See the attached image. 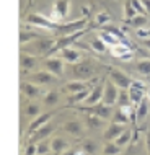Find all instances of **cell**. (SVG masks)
<instances>
[{
    "label": "cell",
    "instance_id": "obj_17",
    "mask_svg": "<svg viewBox=\"0 0 150 155\" xmlns=\"http://www.w3.org/2000/svg\"><path fill=\"white\" fill-rule=\"evenodd\" d=\"M20 90H21V93L24 96H28L30 100H34V98H39V95H41V88H39V85H36V83H33V82H24L20 85Z\"/></svg>",
    "mask_w": 150,
    "mask_h": 155
},
{
    "label": "cell",
    "instance_id": "obj_35",
    "mask_svg": "<svg viewBox=\"0 0 150 155\" xmlns=\"http://www.w3.org/2000/svg\"><path fill=\"white\" fill-rule=\"evenodd\" d=\"M36 149H38V155H46V153H51L52 150H51V142H47V140H41V142H38V145H36Z\"/></svg>",
    "mask_w": 150,
    "mask_h": 155
},
{
    "label": "cell",
    "instance_id": "obj_40",
    "mask_svg": "<svg viewBox=\"0 0 150 155\" xmlns=\"http://www.w3.org/2000/svg\"><path fill=\"white\" fill-rule=\"evenodd\" d=\"M131 2H132V7L135 8V12H137L139 15H147V10H145L142 0H131Z\"/></svg>",
    "mask_w": 150,
    "mask_h": 155
},
{
    "label": "cell",
    "instance_id": "obj_47",
    "mask_svg": "<svg viewBox=\"0 0 150 155\" xmlns=\"http://www.w3.org/2000/svg\"><path fill=\"white\" fill-rule=\"evenodd\" d=\"M142 44H144L147 49H150V38H147V39H142Z\"/></svg>",
    "mask_w": 150,
    "mask_h": 155
},
{
    "label": "cell",
    "instance_id": "obj_6",
    "mask_svg": "<svg viewBox=\"0 0 150 155\" xmlns=\"http://www.w3.org/2000/svg\"><path fill=\"white\" fill-rule=\"evenodd\" d=\"M85 25H86V18H80V20H73V21H69V23H62L59 25L57 28V33L60 36H65V35H73L77 31H82L85 30Z\"/></svg>",
    "mask_w": 150,
    "mask_h": 155
},
{
    "label": "cell",
    "instance_id": "obj_8",
    "mask_svg": "<svg viewBox=\"0 0 150 155\" xmlns=\"http://www.w3.org/2000/svg\"><path fill=\"white\" fill-rule=\"evenodd\" d=\"M85 35V30H82V31H77V33H73V35H65V36H60L59 39H56V46H54V51L52 52H56V51H62L64 48H70L75 41H78L80 38Z\"/></svg>",
    "mask_w": 150,
    "mask_h": 155
},
{
    "label": "cell",
    "instance_id": "obj_3",
    "mask_svg": "<svg viewBox=\"0 0 150 155\" xmlns=\"http://www.w3.org/2000/svg\"><path fill=\"white\" fill-rule=\"evenodd\" d=\"M95 65L91 64L90 61H82V62H75L73 67H72V72L77 78H80V80H83V78H90L95 75Z\"/></svg>",
    "mask_w": 150,
    "mask_h": 155
},
{
    "label": "cell",
    "instance_id": "obj_16",
    "mask_svg": "<svg viewBox=\"0 0 150 155\" xmlns=\"http://www.w3.org/2000/svg\"><path fill=\"white\" fill-rule=\"evenodd\" d=\"M103 90H105V85H103V83H96V85L91 88L88 98H86L83 103L90 104V106H93V104H96V103H101V100H103Z\"/></svg>",
    "mask_w": 150,
    "mask_h": 155
},
{
    "label": "cell",
    "instance_id": "obj_2",
    "mask_svg": "<svg viewBox=\"0 0 150 155\" xmlns=\"http://www.w3.org/2000/svg\"><path fill=\"white\" fill-rule=\"evenodd\" d=\"M28 25H33V26H38V28H43V30H47V31H56L59 28V23L57 21H52L51 18H47L46 15H41V13H33L26 18Z\"/></svg>",
    "mask_w": 150,
    "mask_h": 155
},
{
    "label": "cell",
    "instance_id": "obj_15",
    "mask_svg": "<svg viewBox=\"0 0 150 155\" xmlns=\"http://www.w3.org/2000/svg\"><path fill=\"white\" fill-rule=\"evenodd\" d=\"M38 64H39L38 56H33L30 52L20 54V67L23 70H34V69H38Z\"/></svg>",
    "mask_w": 150,
    "mask_h": 155
},
{
    "label": "cell",
    "instance_id": "obj_45",
    "mask_svg": "<svg viewBox=\"0 0 150 155\" xmlns=\"http://www.w3.org/2000/svg\"><path fill=\"white\" fill-rule=\"evenodd\" d=\"M60 155H77V150H73V149H67L65 152H62Z\"/></svg>",
    "mask_w": 150,
    "mask_h": 155
},
{
    "label": "cell",
    "instance_id": "obj_25",
    "mask_svg": "<svg viewBox=\"0 0 150 155\" xmlns=\"http://www.w3.org/2000/svg\"><path fill=\"white\" fill-rule=\"evenodd\" d=\"M60 100V93L57 90H51L44 95V104L46 106H56Z\"/></svg>",
    "mask_w": 150,
    "mask_h": 155
},
{
    "label": "cell",
    "instance_id": "obj_49",
    "mask_svg": "<svg viewBox=\"0 0 150 155\" xmlns=\"http://www.w3.org/2000/svg\"><path fill=\"white\" fill-rule=\"evenodd\" d=\"M46 155H51V153H46Z\"/></svg>",
    "mask_w": 150,
    "mask_h": 155
},
{
    "label": "cell",
    "instance_id": "obj_34",
    "mask_svg": "<svg viewBox=\"0 0 150 155\" xmlns=\"http://www.w3.org/2000/svg\"><path fill=\"white\" fill-rule=\"evenodd\" d=\"M137 15H139V13H137L135 8L132 7V2H131V0H127L126 5H124V18H126V20H132Z\"/></svg>",
    "mask_w": 150,
    "mask_h": 155
},
{
    "label": "cell",
    "instance_id": "obj_37",
    "mask_svg": "<svg viewBox=\"0 0 150 155\" xmlns=\"http://www.w3.org/2000/svg\"><path fill=\"white\" fill-rule=\"evenodd\" d=\"M91 49H93L95 52H105L106 51V44L103 43L101 38H96V39L91 41Z\"/></svg>",
    "mask_w": 150,
    "mask_h": 155
},
{
    "label": "cell",
    "instance_id": "obj_39",
    "mask_svg": "<svg viewBox=\"0 0 150 155\" xmlns=\"http://www.w3.org/2000/svg\"><path fill=\"white\" fill-rule=\"evenodd\" d=\"M90 91H91V88H86V90H83V91H78V93H75V95H70V96H72V101H73V103L85 101V100L88 98Z\"/></svg>",
    "mask_w": 150,
    "mask_h": 155
},
{
    "label": "cell",
    "instance_id": "obj_29",
    "mask_svg": "<svg viewBox=\"0 0 150 155\" xmlns=\"http://www.w3.org/2000/svg\"><path fill=\"white\" fill-rule=\"evenodd\" d=\"M36 38H39L38 36V33H33V31H20V44H30L33 39H36Z\"/></svg>",
    "mask_w": 150,
    "mask_h": 155
},
{
    "label": "cell",
    "instance_id": "obj_30",
    "mask_svg": "<svg viewBox=\"0 0 150 155\" xmlns=\"http://www.w3.org/2000/svg\"><path fill=\"white\" fill-rule=\"evenodd\" d=\"M26 114L30 116V118H36V116H39L41 114V106L38 103H34V101H30L26 104Z\"/></svg>",
    "mask_w": 150,
    "mask_h": 155
},
{
    "label": "cell",
    "instance_id": "obj_20",
    "mask_svg": "<svg viewBox=\"0 0 150 155\" xmlns=\"http://www.w3.org/2000/svg\"><path fill=\"white\" fill-rule=\"evenodd\" d=\"M60 57H62V59H64L65 62L75 64V62L80 61V52L70 46V48H64V49H62V51H60Z\"/></svg>",
    "mask_w": 150,
    "mask_h": 155
},
{
    "label": "cell",
    "instance_id": "obj_36",
    "mask_svg": "<svg viewBox=\"0 0 150 155\" xmlns=\"http://www.w3.org/2000/svg\"><path fill=\"white\" fill-rule=\"evenodd\" d=\"M129 23H131L134 28L139 30V28H144V25L147 23V16H145V15H137L132 20H129Z\"/></svg>",
    "mask_w": 150,
    "mask_h": 155
},
{
    "label": "cell",
    "instance_id": "obj_28",
    "mask_svg": "<svg viewBox=\"0 0 150 155\" xmlns=\"http://www.w3.org/2000/svg\"><path fill=\"white\" fill-rule=\"evenodd\" d=\"M119 152H121V147L114 140H108L105 147H103V155H119Z\"/></svg>",
    "mask_w": 150,
    "mask_h": 155
},
{
    "label": "cell",
    "instance_id": "obj_27",
    "mask_svg": "<svg viewBox=\"0 0 150 155\" xmlns=\"http://www.w3.org/2000/svg\"><path fill=\"white\" fill-rule=\"evenodd\" d=\"M118 104L119 108H122V106H131V96H129V90L126 88H119V95H118Z\"/></svg>",
    "mask_w": 150,
    "mask_h": 155
},
{
    "label": "cell",
    "instance_id": "obj_9",
    "mask_svg": "<svg viewBox=\"0 0 150 155\" xmlns=\"http://www.w3.org/2000/svg\"><path fill=\"white\" fill-rule=\"evenodd\" d=\"M44 69L59 78L64 75V59L62 57H47L44 61Z\"/></svg>",
    "mask_w": 150,
    "mask_h": 155
},
{
    "label": "cell",
    "instance_id": "obj_22",
    "mask_svg": "<svg viewBox=\"0 0 150 155\" xmlns=\"http://www.w3.org/2000/svg\"><path fill=\"white\" fill-rule=\"evenodd\" d=\"M67 149H69V144H67V140L62 139V137H54L51 140V150L54 153H62Z\"/></svg>",
    "mask_w": 150,
    "mask_h": 155
},
{
    "label": "cell",
    "instance_id": "obj_11",
    "mask_svg": "<svg viewBox=\"0 0 150 155\" xmlns=\"http://www.w3.org/2000/svg\"><path fill=\"white\" fill-rule=\"evenodd\" d=\"M109 78L116 83L118 88H126L127 90L129 87H131V83H132V78H129L127 74L121 72V70H118V69H111L109 70Z\"/></svg>",
    "mask_w": 150,
    "mask_h": 155
},
{
    "label": "cell",
    "instance_id": "obj_23",
    "mask_svg": "<svg viewBox=\"0 0 150 155\" xmlns=\"http://www.w3.org/2000/svg\"><path fill=\"white\" fill-rule=\"evenodd\" d=\"M111 54L114 57H119V59H122V57H126L131 54V51H129V46L126 43H119L116 46H112L111 48Z\"/></svg>",
    "mask_w": 150,
    "mask_h": 155
},
{
    "label": "cell",
    "instance_id": "obj_26",
    "mask_svg": "<svg viewBox=\"0 0 150 155\" xmlns=\"http://www.w3.org/2000/svg\"><path fill=\"white\" fill-rule=\"evenodd\" d=\"M148 101L150 100H142V103L137 106V111H135V119L137 121H144L147 118V113H148Z\"/></svg>",
    "mask_w": 150,
    "mask_h": 155
},
{
    "label": "cell",
    "instance_id": "obj_32",
    "mask_svg": "<svg viewBox=\"0 0 150 155\" xmlns=\"http://www.w3.org/2000/svg\"><path fill=\"white\" fill-rule=\"evenodd\" d=\"M103 121L105 119L98 118V116H95V114H90L88 118H86V124H88L90 129H99L103 126Z\"/></svg>",
    "mask_w": 150,
    "mask_h": 155
},
{
    "label": "cell",
    "instance_id": "obj_48",
    "mask_svg": "<svg viewBox=\"0 0 150 155\" xmlns=\"http://www.w3.org/2000/svg\"><path fill=\"white\" fill-rule=\"evenodd\" d=\"M147 96H148V100H150V88L147 90Z\"/></svg>",
    "mask_w": 150,
    "mask_h": 155
},
{
    "label": "cell",
    "instance_id": "obj_33",
    "mask_svg": "<svg viewBox=\"0 0 150 155\" xmlns=\"http://www.w3.org/2000/svg\"><path fill=\"white\" fill-rule=\"evenodd\" d=\"M114 142L119 145L121 149H122V147H126V145L129 144V142H131V131H129V129H126V131H124L122 134H121V136H119V137H118V139H116Z\"/></svg>",
    "mask_w": 150,
    "mask_h": 155
},
{
    "label": "cell",
    "instance_id": "obj_13",
    "mask_svg": "<svg viewBox=\"0 0 150 155\" xmlns=\"http://www.w3.org/2000/svg\"><path fill=\"white\" fill-rule=\"evenodd\" d=\"M124 131H126V124H121V123H116L114 121V123H111L106 127L105 134H103V139H105L106 142L108 140H116Z\"/></svg>",
    "mask_w": 150,
    "mask_h": 155
},
{
    "label": "cell",
    "instance_id": "obj_43",
    "mask_svg": "<svg viewBox=\"0 0 150 155\" xmlns=\"http://www.w3.org/2000/svg\"><path fill=\"white\" fill-rule=\"evenodd\" d=\"M137 36L142 38V39H147V38H150V28H148V30H144V28L140 30V28H139V30H137Z\"/></svg>",
    "mask_w": 150,
    "mask_h": 155
},
{
    "label": "cell",
    "instance_id": "obj_18",
    "mask_svg": "<svg viewBox=\"0 0 150 155\" xmlns=\"http://www.w3.org/2000/svg\"><path fill=\"white\" fill-rule=\"evenodd\" d=\"M52 118V113H43V114H39V116H36L34 119L31 121V124H30V127H28V134H31L36 131V129H39V127H43L44 124H47L49 123V119Z\"/></svg>",
    "mask_w": 150,
    "mask_h": 155
},
{
    "label": "cell",
    "instance_id": "obj_5",
    "mask_svg": "<svg viewBox=\"0 0 150 155\" xmlns=\"http://www.w3.org/2000/svg\"><path fill=\"white\" fill-rule=\"evenodd\" d=\"M118 95H119V88L116 87V83L112 82L111 78H108L105 82V90H103V100L101 101L105 104L112 106V104L118 103Z\"/></svg>",
    "mask_w": 150,
    "mask_h": 155
},
{
    "label": "cell",
    "instance_id": "obj_21",
    "mask_svg": "<svg viewBox=\"0 0 150 155\" xmlns=\"http://www.w3.org/2000/svg\"><path fill=\"white\" fill-rule=\"evenodd\" d=\"M86 88H90V85L83 80H72L65 85V90L69 91V95H75V93H78V91L86 90Z\"/></svg>",
    "mask_w": 150,
    "mask_h": 155
},
{
    "label": "cell",
    "instance_id": "obj_42",
    "mask_svg": "<svg viewBox=\"0 0 150 155\" xmlns=\"http://www.w3.org/2000/svg\"><path fill=\"white\" fill-rule=\"evenodd\" d=\"M24 155H38V149H36V144H33V142H30L26 147V152H24Z\"/></svg>",
    "mask_w": 150,
    "mask_h": 155
},
{
    "label": "cell",
    "instance_id": "obj_19",
    "mask_svg": "<svg viewBox=\"0 0 150 155\" xmlns=\"http://www.w3.org/2000/svg\"><path fill=\"white\" fill-rule=\"evenodd\" d=\"M62 129H64L65 132H69L70 136H82L83 134V124L80 123V121L73 119V121H67L64 126H62Z\"/></svg>",
    "mask_w": 150,
    "mask_h": 155
},
{
    "label": "cell",
    "instance_id": "obj_41",
    "mask_svg": "<svg viewBox=\"0 0 150 155\" xmlns=\"http://www.w3.org/2000/svg\"><path fill=\"white\" fill-rule=\"evenodd\" d=\"M108 21H109V15L105 13V12H101V13L96 15V23L98 25H103V26H105V25H108Z\"/></svg>",
    "mask_w": 150,
    "mask_h": 155
},
{
    "label": "cell",
    "instance_id": "obj_1",
    "mask_svg": "<svg viewBox=\"0 0 150 155\" xmlns=\"http://www.w3.org/2000/svg\"><path fill=\"white\" fill-rule=\"evenodd\" d=\"M54 46H56V41L51 39V38H36L34 41L30 43V48H28L26 52L47 56V54H51L54 51Z\"/></svg>",
    "mask_w": 150,
    "mask_h": 155
},
{
    "label": "cell",
    "instance_id": "obj_12",
    "mask_svg": "<svg viewBox=\"0 0 150 155\" xmlns=\"http://www.w3.org/2000/svg\"><path fill=\"white\" fill-rule=\"evenodd\" d=\"M88 111H90V114H95V116H98V118H101V119H109L112 114H114V110L109 106V104H105V103H96V104H93V106H90L88 108Z\"/></svg>",
    "mask_w": 150,
    "mask_h": 155
},
{
    "label": "cell",
    "instance_id": "obj_44",
    "mask_svg": "<svg viewBox=\"0 0 150 155\" xmlns=\"http://www.w3.org/2000/svg\"><path fill=\"white\" fill-rule=\"evenodd\" d=\"M145 147H147V152L150 155V127L147 129V132H145Z\"/></svg>",
    "mask_w": 150,
    "mask_h": 155
},
{
    "label": "cell",
    "instance_id": "obj_46",
    "mask_svg": "<svg viewBox=\"0 0 150 155\" xmlns=\"http://www.w3.org/2000/svg\"><path fill=\"white\" fill-rule=\"evenodd\" d=\"M142 3H144L145 10H147V13L150 15V0H142Z\"/></svg>",
    "mask_w": 150,
    "mask_h": 155
},
{
    "label": "cell",
    "instance_id": "obj_14",
    "mask_svg": "<svg viewBox=\"0 0 150 155\" xmlns=\"http://www.w3.org/2000/svg\"><path fill=\"white\" fill-rule=\"evenodd\" d=\"M52 132H54V126L47 123V124H44L43 127L36 129V131L30 136V140L33 142V144H38V142H41V140L47 139V137L51 136Z\"/></svg>",
    "mask_w": 150,
    "mask_h": 155
},
{
    "label": "cell",
    "instance_id": "obj_24",
    "mask_svg": "<svg viewBox=\"0 0 150 155\" xmlns=\"http://www.w3.org/2000/svg\"><path fill=\"white\" fill-rule=\"evenodd\" d=\"M99 38L103 39V43L108 44V46H111V48H112V46H116V44H119V43H122V41H121L118 36H114L112 33H109V31H105V30H103L101 33H99Z\"/></svg>",
    "mask_w": 150,
    "mask_h": 155
},
{
    "label": "cell",
    "instance_id": "obj_4",
    "mask_svg": "<svg viewBox=\"0 0 150 155\" xmlns=\"http://www.w3.org/2000/svg\"><path fill=\"white\" fill-rule=\"evenodd\" d=\"M127 90H129V96H131V103L137 108L140 103H142V100L145 98V95H147V88H145L144 83L132 80L131 87H129Z\"/></svg>",
    "mask_w": 150,
    "mask_h": 155
},
{
    "label": "cell",
    "instance_id": "obj_31",
    "mask_svg": "<svg viewBox=\"0 0 150 155\" xmlns=\"http://www.w3.org/2000/svg\"><path fill=\"white\" fill-rule=\"evenodd\" d=\"M135 69H137V72L142 74V75H150V59L139 61L135 65Z\"/></svg>",
    "mask_w": 150,
    "mask_h": 155
},
{
    "label": "cell",
    "instance_id": "obj_7",
    "mask_svg": "<svg viewBox=\"0 0 150 155\" xmlns=\"http://www.w3.org/2000/svg\"><path fill=\"white\" fill-rule=\"evenodd\" d=\"M69 8H70V0H56L52 7L51 20L59 23V20H64L69 15Z\"/></svg>",
    "mask_w": 150,
    "mask_h": 155
},
{
    "label": "cell",
    "instance_id": "obj_10",
    "mask_svg": "<svg viewBox=\"0 0 150 155\" xmlns=\"http://www.w3.org/2000/svg\"><path fill=\"white\" fill-rule=\"evenodd\" d=\"M30 82L36 83V85H51V83L57 82V77L47 70H39V72H34L33 75H30Z\"/></svg>",
    "mask_w": 150,
    "mask_h": 155
},
{
    "label": "cell",
    "instance_id": "obj_38",
    "mask_svg": "<svg viewBox=\"0 0 150 155\" xmlns=\"http://www.w3.org/2000/svg\"><path fill=\"white\" fill-rule=\"evenodd\" d=\"M82 149L85 150L86 153L93 155L98 150V145H96V142H95V140H85V142H83V145H82Z\"/></svg>",
    "mask_w": 150,
    "mask_h": 155
}]
</instances>
